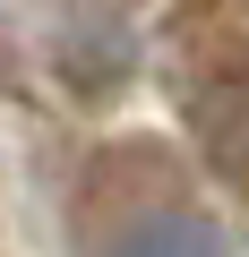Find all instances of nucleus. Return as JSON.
Listing matches in <instances>:
<instances>
[{
    "instance_id": "obj_1",
    "label": "nucleus",
    "mask_w": 249,
    "mask_h": 257,
    "mask_svg": "<svg viewBox=\"0 0 249 257\" xmlns=\"http://www.w3.org/2000/svg\"><path fill=\"white\" fill-rule=\"evenodd\" d=\"M103 257H232V248H223L215 214H198V206H155V214H138L129 231H112Z\"/></svg>"
}]
</instances>
